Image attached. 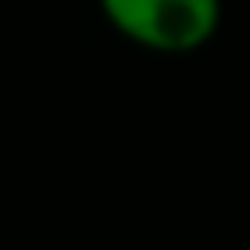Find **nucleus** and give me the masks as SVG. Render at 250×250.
I'll list each match as a JSON object with an SVG mask.
<instances>
[{"mask_svg": "<svg viewBox=\"0 0 250 250\" xmlns=\"http://www.w3.org/2000/svg\"><path fill=\"white\" fill-rule=\"evenodd\" d=\"M98 12L148 55H195L223 27V0H98Z\"/></svg>", "mask_w": 250, "mask_h": 250, "instance_id": "nucleus-1", "label": "nucleus"}]
</instances>
